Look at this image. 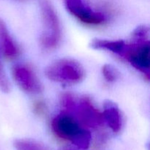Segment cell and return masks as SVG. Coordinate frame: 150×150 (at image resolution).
I'll return each instance as SVG.
<instances>
[{"mask_svg": "<svg viewBox=\"0 0 150 150\" xmlns=\"http://www.w3.org/2000/svg\"><path fill=\"white\" fill-rule=\"evenodd\" d=\"M104 122L108 125L114 133H119L123 125L122 113L118 105L111 100H105L103 112Z\"/></svg>", "mask_w": 150, "mask_h": 150, "instance_id": "obj_8", "label": "cell"}, {"mask_svg": "<svg viewBox=\"0 0 150 150\" xmlns=\"http://www.w3.org/2000/svg\"><path fill=\"white\" fill-rule=\"evenodd\" d=\"M102 74L108 82H114L120 77V73L115 67L109 64H105L102 67Z\"/></svg>", "mask_w": 150, "mask_h": 150, "instance_id": "obj_12", "label": "cell"}, {"mask_svg": "<svg viewBox=\"0 0 150 150\" xmlns=\"http://www.w3.org/2000/svg\"><path fill=\"white\" fill-rule=\"evenodd\" d=\"M13 77L21 90L29 94H38L42 85L34 70L26 64H17L13 68Z\"/></svg>", "mask_w": 150, "mask_h": 150, "instance_id": "obj_7", "label": "cell"}, {"mask_svg": "<svg viewBox=\"0 0 150 150\" xmlns=\"http://www.w3.org/2000/svg\"><path fill=\"white\" fill-rule=\"evenodd\" d=\"M149 29L146 25H141L134 29L131 34V40L145 41L149 40Z\"/></svg>", "mask_w": 150, "mask_h": 150, "instance_id": "obj_13", "label": "cell"}, {"mask_svg": "<svg viewBox=\"0 0 150 150\" xmlns=\"http://www.w3.org/2000/svg\"><path fill=\"white\" fill-rule=\"evenodd\" d=\"M125 41L122 40H110L103 39H94L90 42V46L96 50H105L121 57L126 46Z\"/></svg>", "mask_w": 150, "mask_h": 150, "instance_id": "obj_10", "label": "cell"}, {"mask_svg": "<svg viewBox=\"0 0 150 150\" xmlns=\"http://www.w3.org/2000/svg\"><path fill=\"white\" fill-rule=\"evenodd\" d=\"M51 127L56 136L69 141L78 149L86 150L90 145V132L68 113L63 112L56 116L52 120Z\"/></svg>", "mask_w": 150, "mask_h": 150, "instance_id": "obj_2", "label": "cell"}, {"mask_svg": "<svg viewBox=\"0 0 150 150\" xmlns=\"http://www.w3.org/2000/svg\"><path fill=\"white\" fill-rule=\"evenodd\" d=\"M33 111L36 115L39 117H44L47 114L48 112V107L44 101L39 100L35 101L32 105Z\"/></svg>", "mask_w": 150, "mask_h": 150, "instance_id": "obj_14", "label": "cell"}, {"mask_svg": "<svg viewBox=\"0 0 150 150\" xmlns=\"http://www.w3.org/2000/svg\"><path fill=\"white\" fill-rule=\"evenodd\" d=\"M150 45L149 40L134 41L126 44L121 57L139 70L147 80L149 79Z\"/></svg>", "mask_w": 150, "mask_h": 150, "instance_id": "obj_5", "label": "cell"}, {"mask_svg": "<svg viewBox=\"0 0 150 150\" xmlns=\"http://www.w3.org/2000/svg\"><path fill=\"white\" fill-rule=\"evenodd\" d=\"M61 106L82 125L98 128L104 122L102 113L98 111L92 100L86 96L78 97L70 92H64L59 97Z\"/></svg>", "mask_w": 150, "mask_h": 150, "instance_id": "obj_1", "label": "cell"}, {"mask_svg": "<svg viewBox=\"0 0 150 150\" xmlns=\"http://www.w3.org/2000/svg\"><path fill=\"white\" fill-rule=\"evenodd\" d=\"M16 150H48L43 144L32 139H18L14 142Z\"/></svg>", "mask_w": 150, "mask_h": 150, "instance_id": "obj_11", "label": "cell"}, {"mask_svg": "<svg viewBox=\"0 0 150 150\" xmlns=\"http://www.w3.org/2000/svg\"><path fill=\"white\" fill-rule=\"evenodd\" d=\"M0 47L3 56L7 60H13L20 54V48L10 35L5 23L0 18Z\"/></svg>", "mask_w": 150, "mask_h": 150, "instance_id": "obj_9", "label": "cell"}, {"mask_svg": "<svg viewBox=\"0 0 150 150\" xmlns=\"http://www.w3.org/2000/svg\"><path fill=\"white\" fill-rule=\"evenodd\" d=\"M45 74L49 80L66 84L79 83L85 77L84 68L81 64L70 58L53 62L45 68Z\"/></svg>", "mask_w": 150, "mask_h": 150, "instance_id": "obj_4", "label": "cell"}, {"mask_svg": "<svg viewBox=\"0 0 150 150\" xmlns=\"http://www.w3.org/2000/svg\"><path fill=\"white\" fill-rule=\"evenodd\" d=\"M10 83H9L8 79H7V76H6L4 67H3L1 59H0V89L2 92L7 93V92L10 91Z\"/></svg>", "mask_w": 150, "mask_h": 150, "instance_id": "obj_15", "label": "cell"}, {"mask_svg": "<svg viewBox=\"0 0 150 150\" xmlns=\"http://www.w3.org/2000/svg\"><path fill=\"white\" fill-rule=\"evenodd\" d=\"M18 1H25V0H18Z\"/></svg>", "mask_w": 150, "mask_h": 150, "instance_id": "obj_16", "label": "cell"}, {"mask_svg": "<svg viewBox=\"0 0 150 150\" xmlns=\"http://www.w3.org/2000/svg\"><path fill=\"white\" fill-rule=\"evenodd\" d=\"M64 2L69 13L83 24L100 26L106 22L107 18L103 13L92 10L83 0H64Z\"/></svg>", "mask_w": 150, "mask_h": 150, "instance_id": "obj_6", "label": "cell"}, {"mask_svg": "<svg viewBox=\"0 0 150 150\" xmlns=\"http://www.w3.org/2000/svg\"><path fill=\"white\" fill-rule=\"evenodd\" d=\"M40 13L43 31L40 37V45L45 51L56 49L62 40L59 19L55 8L49 0L40 1Z\"/></svg>", "mask_w": 150, "mask_h": 150, "instance_id": "obj_3", "label": "cell"}]
</instances>
